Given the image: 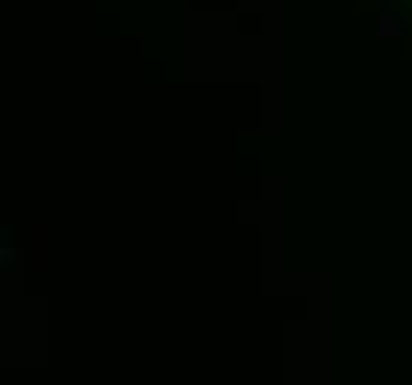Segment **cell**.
I'll list each match as a JSON object with an SVG mask.
<instances>
[{
    "label": "cell",
    "mask_w": 412,
    "mask_h": 385,
    "mask_svg": "<svg viewBox=\"0 0 412 385\" xmlns=\"http://www.w3.org/2000/svg\"><path fill=\"white\" fill-rule=\"evenodd\" d=\"M389 33H398V21L395 18H383V36H389Z\"/></svg>",
    "instance_id": "obj_1"
}]
</instances>
